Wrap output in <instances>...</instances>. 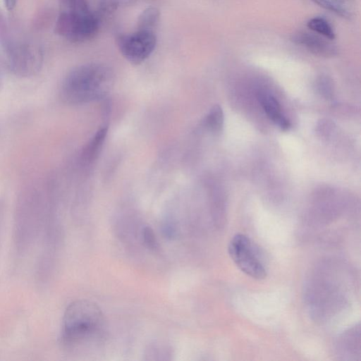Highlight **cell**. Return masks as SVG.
I'll use <instances>...</instances> for the list:
<instances>
[{"label": "cell", "instance_id": "obj_7", "mask_svg": "<svg viewBox=\"0 0 361 361\" xmlns=\"http://www.w3.org/2000/svg\"><path fill=\"white\" fill-rule=\"evenodd\" d=\"M5 47L8 66L16 75L29 77L39 71L42 56L38 49L24 44H9Z\"/></svg>", "mask_w": 361, "mask_h": 361}, {"label": "cell", "instance_id": "obj_14", "mask_svg": "<svg viewBox=\"0 0 361 361\" xmlns=\"http://www.w3.org/2000/svg\"><path fill=\"white\" fill-rule=\"evenodd\" d=\"M224 112L221 107L216 104L212 107L204 118V126L211 132L219 133L224 126Z\"/></svg>", "mask_w": 361, "mask_h": 361}, {"label": "cell", "instance_id": "obj_5", "mask_svg": "<svg viewBox=\"0 0 361 361\" xmlns=\"http://www.w3.org/2000/svg\"><path fill=\"white\" fill-rule=\"evenodd\" d=\"M228 252L230 257L246 275L257 279H264L267 271L262 255L251 239L245 234L237 233L231 239Z\"/></svg>", "mask_w": 361, "mask_h": 361}, {"label": "cell", "instance_id": "obj_11", "mask_svg": "<svg viewBox=\"0 0 361 361\" xmlns=\"http://www.w3.org/2000/svg\"><path fill=\"white\" fill-rule=\"evenodd\" d=\"M107 132L108 127L106 126L101 128L87 143L82 153V157L86 161L91 162L98 157L105 141Z\"/></svg>", "mask_w": 361, "mask_h": 361}, {"label": "cell", "instance_id": "obj_16", "mask_svg": "<svg viewBox=\"0 0 361 361\" xmlns=\"http://www.w3.org/2000/svg\"><path fill=\"white\" fill-rule=\"evenodd\" d=\"M317 87L320 92L326 97H330L331 95L332 85L331 80L326 77L322 75L317 80Z\"/></svg>", "mask_w": 361, "mask_h": 361}, {"label": "cell", "instance_id": "obj_4", "mask_svg": "<svg viewBox=\"0 0 361 361\" xmlns=\"http://www.w3.org/2000/svg\"><path fill=\"white\" fill-rule=\"evenodd\" d=\"M45 219L39 202L36 199L21 200L16 209L13 228V241L16 252L23 255L42 235Z\"/></svg>", "mask_w": 361, "mask_h": 361}, {"label": "cell", "instance_id": "obj_18", "mask_svg": "<svg viewBox=\"0 0 361 361\" xmlns=\"http://www.w3.org/2000/svg\"><path fill=\"white\" fill-rule=\"evenodd\" d=\"M4 216V207H3L2 204L1 203L0 204V242H1V238L2 232H3Z\"/></svg>", "mask_w": 361, "mask_h": 361}, {"label": "cell", "instance_id": "obj_9", "mask_svg": "<svg viewBox=\"0 0 361 361\" xmlns=\"http://www.w3.org/2000/svg\"><path fill=\"white\" fill-rule=\"evenodd\" d=\"M257 99L266 114L273 123L282 130L290 128V121L281 112L279 102L271 94L260 91L257 94Z\"/></svg>", "mask_w": 361, "mask_h": 361}, {"label": "cell", "instance_id": "obj_17", "mask_svg": "<svg viewBox=\"0 0 361 361\" xmlns=\"http://www.w3.org/2000/svg\"><path fill=\"white\" fill-rule=\"evenodd\" d=\"M118 2L116 0H102L100 3L97 15L101 17L103 15H107L115 11L117 8Z\"/></svg>", "mask_w": 361, "mask_h": 361}, {"label": "cell", "instance_id": "obj_13", "mask_svg": "<svg viewBox=\"0 0 361 361\" xmlns=\"http://www.w3.org/2000/svg\"><path fill=\"white\" fill-rule=\"evenodd\" d=\"M307 25L312 32L331 40L335 39L336 34L334 27L325 18L321 16L312 18L307 21Z\"/></svg>", "mask_w": 361, "mask_h": 361}, {"label": "cell", "instance_id": "obj_8", "mask_svg": "<svg viewBox=\"0 0 361 361\" xmlns=\"http://www.w3.org/2000/svg\"><path fill=\"white\" fill-rule=\"evenodd\" d=\"M292 39L295 44L320 57H333L338 53L337 47L333 40L314 32L299 31L293 36Z\"/></svg>", "mask_w": 361, "mask_h": 361}, {"label": "cell", "instance_id": "obj_10", "mask_svg": "<svg viewBox=\"0 0 361 361\" xmlns=\"http://www.w3.org/2000/svg\"><path fill=\"white\" fill-rule=\"evenodd\" d=\"M319 6L343 18H350L355 13V0H312Z\"/></svg>", "mask_w": 361, "mask_h": 361}, {"label": "cell", "instance_id": "obj_2", "mask_svg": "<svg viewBox=\"0 0 361 361\" xmlns=\"http://www.w3.org/2000/svg\"><path fill=\"white\" fill-rule=\"evenodd\" d=\"M61 327L62 344L73 350L102 335L104 327V314L93 302L75 300L65 310Z\"/></svg>", "mask_w": 361, "mask_h": 361}, {"label": "cell", "instance_id": "obj_19", "mask_svg": "<svg viewBox=\"0 0 361 361\" xmlns=\"http://www.w3.org/2000/svg\"><path fill=\"white\" fill-rule=\"evenodd\" d=\"M17 0H4V4L8 11H11L16 6Z\"/></svg>", "mask_w": 361, "mask_h": 361}, {"label": "cell", "instance_id": "obj_12", "mask_svg": "<svg viewBox=\"0 0 361 361\" xmlns=\"http://www.w3.org/2000/svg\"><path fill=\"white\" fill-rule=\"evenodd\" d=\"M160 19L159 10L155 7L145 8L138 16L137 30L154 32Z\"/></svg>", "mask_w": 361, "mask_h": 361}, {"label": "cell", "instance_id": "obj_6", "mask_svg": "<svg viewBox=\"0 0 361 361\" xmlns=\"http://www.w3.org/2000/svg\"><path fill=\"white\" fill-rule=\"evenodd\" d=\"M118 47L123 57L133 64H140L154 51L157 37L154 32L136 30L117 37Z\"/></svg>", "mask_w": 361, "mask_h": 361}, {"label": "cell", "instance_id": "obj_1", "mask_svg": "<svg viewBox=\"0 0 361 361\" xmlns=\"http://www.w3.org/2000/svg\"><path fill=\"white\" fill-rule=\"evenodd\" d=\"M110 67L89 63L75 67L64 78L60 94L66 103L83 104L104 98L114 84Z\"/></svg>", "mask_w": 361, "mask_h": 361}, {"label": "cell", "instance_id": "obj_3", "mask_svg": "<svg viewBox=\"0 0 361 361\" xmlns=\"http://www.w3.org/2000/svg\"><path fill=\"white\" fill-rule=\"evenodd\" d=\"M100 20L87 0H60L55 32L71 42H83L97 35Z\"/></svg>", "mask_w": 361, "mask_h": 361}, {"label": "cell", "instance_id": "obj_15", "mask_svg": "<svg viewBox=\"0 0 361 361\" xmlns=\"http://www.w3.org/2000/svg\"><path fill=\"white\" fill-rule=\"evenodd\" d=\"M141 238L145 246L152 251H157L159 249V243L153 229L148 226L142 228Z\"/></svg>", "mask_w": 361, "mask_h": 361}]
</instances>
